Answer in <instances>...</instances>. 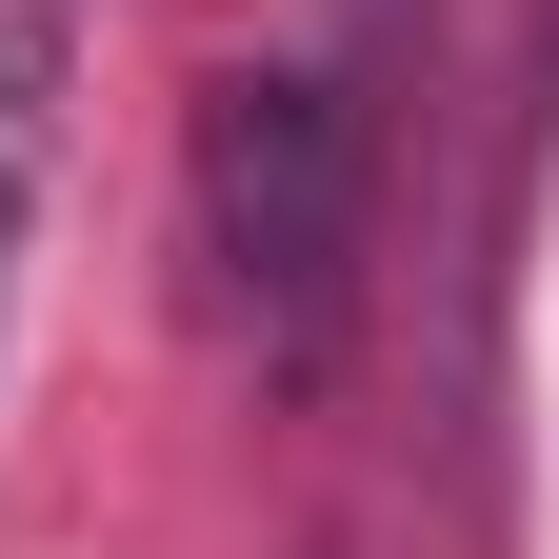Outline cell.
<instances>
[{
  "label": "cell",
  "instance_id": "cell-1",
  "mask_svg": "<svg viewBox=\"0 0 559 559\" xmlns=\"http://www.w3.org/2000/svg\"><path fill=\"white\" fill-rule=\"evenodd\" d=\"M200 240H221V300L280 380L340 360L360 320V100L320 60H221L200 81Z\"/></svg>",
  "mask_w": 559,
  "mask_h": 559
},
{
  "label": "cell",
  "instance_id": "cell-2",
  "mask_svg": "<svg viewBox=\"0 0 559 559\" xmlns=\"http://www.w3.org/2000/svg\"><path fill=\"white\" fill-rule=\"evenodd\" d=\"M60 0H0V320H21V240H40V180H60Z\"/></svg>",
  "mask_w": 559,
  "mask_h": 559
}]
</instances>
